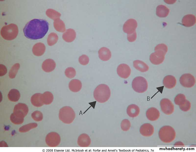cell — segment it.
I'll use <instances>...</instances> for the list:
<instances>
[{"label":"cell","mask_w":196,"mask_h":152,"mask_svg":"<svg viewBox=\"0 0 196 152\" xmlns=\"http://www.w3.org/2000/svg\"><path fill=\"white\" fill-rule=\"evenodd\" d=\"M49 28V24L46 20L35 19L26 23L23 28V31L26 38L36 40L43 37L48 32Z\"/></svg>","instance_id":"1"},{"label":"cell","mask_w":196,"mask_h":152,"mask_svg":"<svg viewBox=\"0 0 196 152\" xmlns=\"http://www.w3.org/2000/svg\"><path fill=\"white\" fill-rule=\"evenodd\" d=\"M110 95V90L109 87L104 84L98 85L95 89L93 93L95 99L101 103L107 101L109 99Z\"/></svg>","instance_id":"2"},{"label":"cell","mask_w":196,"mask_h":152,"mask_svg":"<svg viewBox=\"0 0 196 152\" xmlns=\"http://www.w3.org/2000/svg\"><path fill=\"white\" fill-rule=\"evenodd\" d=\"M75 117L73 109L69 106H64L60 109L59 114V119L64 123L70 124L73 122Z\"/></svg>","instance_id":"3"},{"label":"cell","mask_w":196,"mask_h":152,"mask_svg":"<svg viewBox=\"0 0 196 152\" xmlns=\"http://www.w3.org/2000/svg\"><path fill=\"white\" fill-rule=\"evenodd\" d=\"M18 32L17 26L14 24H11L3 26L0 30V34L5 39L11 40L15 39Z\"/></svg>","instance_id":"4"},{"label":"cell","mask_w":196,"mask_h":152,"mask_svg":"<svg viewBox=\"0 0 196 152\" xmlns=\"http://www.w3.org/2000/svg\"><path fill=\"white\" fill-rule=\"evenodd\" d=\"M132 87L136 92L143 93L145 92L147 89V82L144 77L137 76L133 79L132 82Z\"/></svg>","instance_id":"5"},{"label":"cell","mask_w":196,"mask_h":152,"mask_svg":"<svg viewBox=\"0 0 196 152\" xmlns=\"http://www.w3.org/2000/svg\"><path fill=\"white\" fill-rule=\"evenodd\" d=\"M180 84L185 88H191L195 83V79L194 76L189 73L184 74L181 76L179 79Z\"/></svg>","instance_id":"6"},{"label":"cell","mask_w":196,"mask_h":152,"mask_svg":"<svg viewBox=\"0 0 196 152\" xmlns=\"http://www.w3.org/2000/svg\"><path fill=\"white\" fill-rule=\"evenodd\" d=\"M46 141L48 145L50 147H55L57 146L60 143L61 138L58 133L55 132H51L49 133L47 136Z\"/></svg>","instance_id":"7"},{"label":"cell","mask_w":196,"mask_h":152,"mask_svg":"<svg viewBox=\"0 0 196 152\" xmlns=\"http://www.w3.org/2000/svg\"><path fill=\"white\" fill-rule=\"evenodd\" d=\"M166 54L163 52L156 51L151 54L149 59L151 62L154 65H159L162 63L164 61Z\"/></svg>","instance_id":"8"},{"label":"cell","mask_w":196,"mask_h":152,"mask_svg":"<svg viewBox=\"0 0 196 152\" xmlns=\"http://www.w3.org/2000/svg\"><path fill=\"white\" fill-rule=\"evenodd\" d=\"M137 25V22L135 20L130 19L126 21L123 24V29L124 32L127 34H130L135 31Z\"/></svg>","instance_id":"9"},{"label":"cell","mask_w":196,"mask_h":152,"mask_svg":"<svg viewBox=\"0 0 196 152\" xmlns=\"http://www.w3.org/2000/svg\"><path fill=\"white\" fill-rule=\"evenodd\" d=\"M131 71L129 65L125 63L120 64L117 68L118 75L120 77L123 78H128L131 74Z\"/></svg>","instance_id":"10"},{"label":"cell","mask_w":196,"mask_h":152,"mask_svg":"<svg viewBox=\"0 0 196 152\" xmlns=\"http://www.w3.org/2000/svg\"><path fill=\"white\" fill-rule=\"evenodd\" d=\"M91 141V139L87 134L83 133L79 136L77 140V143L80 147H86L90 145Z\"/></svg>","instance_id":"11"},{"label":"cell","mask_w":196,"mask_h":152,"mask_svg":"<svg viewBox=\"0 0 196 152\" xmlns=\"http://www.w3.org/2000/svg\"><path fill=\"white\" fill-rule=\"evenodd\" d=\"M56 66V63L53 60L48 59L46 60L43 63L42 68L44 71L49 72L54 70Z\"/></svg>","instance_id":"12"},{"label":"cell","mask_w":196,"mask_h":152,"mask_svg":"<svg viewBox=\"0 0 196 152\" xmlns=\"http://www.w3.org/2000/svg\"><path fill=\"white\" fill-rule=\"evenodd\" d=\"M163 82V85L166 88L171 89L175 86L176 81L174 76L171 75H168L164 78Z\"/></svg>","instance_id":"13"},{"label":"cell","mask_w":196,"mask_h":152,"mask_svg":"<svg viewBox=\"0 0 196 152\" xmlns=\"http://www.w3.org/2000/svg\"><path fill=\"white\" fill-rule=\"evenodd\" d=\"M98 54L100 59L103 61L109 60L110 58L111 55L110 50L105 47H102L99 49Z\"/></svg>","instance_id":"14"},{"label":"cell","mask_w":196,"mask_h":152,"mask_svg":"<svg viewBox=\"0 0 196 152\" xmlns=\"http://www.w3.org/2000/svg\"><path fill=\"white\" fill-rule=\"evenodd\" d=\"M196 22L195 16L192 14H188L184 16L182 20L183 25L187 27L193 26Z\"/></svg>","instance_id":"15"},{"label":"cell","mask_w":196,"mask_h":152,"mask_svg":"<svg viewBox=\"0 0 196 152\" xmlns=\"http://www.w3.org/2000/svg\"><path fill=\"white\" fill-rule=\"evenodd\" d=\"M76 37L75 31L72 28L66 30L62 35L63 39L67 42H71L73 41Z\"/></svg>","instance_id":"16"},{"label":"cell","mask_w":196,"mask_h":152,"mask_svg":"<svg viewBox=\"0 0 196 152\" xmlns=\"http://www.w3.org/2000/svg\"><path fill=\"white\" fill-rule=\"evenodd\" d=\"M140 109L136 105L132 104L127 107L126 111L128 115L130 117L134 118L137 117L140 112Z\"/></svg>","instance_id":"17"},{"label":"cell","mask_w":196,"mask_h":152,"mask_svg":"<svg viewBox=\"0 0 196 152\" xmlns=\"http://www.w3.org/2000/svg\"><path fill=\"white\" fill-rule=\"evenodd\" d=\"M70 89L74 92H77L81 89L82 84L81 81L78 79H73L70 81L69 84Z\"/></svg>","instance_id":"18"},{"label":"cell","mask_w":196,"mask_h":152,"mask_svg":"<svg viewBox=\"0 0 196 152\" xmlns=\"http://www.w3.org/2000/svg\"><path fill=\"white\" fill-rule=\"evenodd\" d=\"M133 66L136 69L142 72H146L148 70V66L143 62L138 60L134 61Z\"/></svg>","instance_id":"19"},{"label":"cell","mask_w":196,"mask_h":152,"mask_svg":"<svg viewBox=\"0 0 196 152\" xmlns=\"http://www.w3.org/2000/svg\"><path fill=\"white\" fill-rule=\"evenodd\" d=\"M169 12V9L164 5H159L156 8V14L160 17H167Z\"/></svg>","instance_id":"20"},{"label":"cell","mask_w":196,"mask_h":152,"mask_svg":"<svg viewBox=\"0 0 196 152\" xmlns=\"http://www.w3.org/2000/svg\"><path fill=\"white\" fill-rule=\"evenodd\" d=\"M42 94L38 93L33 95L31 98L32 104L37 106L42 105L43 103L42 99Z\"/></svg>","instance_id":"21"},{"label":"cell","mask_w":196,"mask_h":152,"mask_svg":"<svg viewBox=\"0 0 196 152\" xmlns=\"http://www.w3.org/2000/svg\"><path fill=\"white\" fill-rule=\"evenodd\" d=\"M20 97V94L19 91L15 89L11 90L8 94V97L9 99L12 101H17Z\"/></svg>","instance_id":"22"},{"label":"cell","mask_w":196,"mask_h":152,"mask_svg":"<svg viewBox=\"0 0 196 152\" xmlns=\"http://www.w3.org/2000/svg\"><path fill=\"white\" fill-rule=\"evenodd\" d=\"M55 29L59 32H63L66 29L65 24L62 20L58 18L55 20L54 22Z\"/></svg>","instance_id":"23"},{"label":"cell","mask_w":196,"mask_h":152,"mask_svg":"<svg viewBox=\"0 0 196 152\" xmlns=\"http://www.w3.org/2000/svg\"><path fill=\"white\" fill-rule=\"evenodd\" d=\"M42 99L43 103L49 104L51 103L53 99V96L51 92L46 91L42 94Z\"/></svg>","instance_id":"24"},{"label":"cell","mask_w":196,"mask_h":152,"mask_svg":"<svg viewBox=\"0 0 196 152\" xmlns=\"http://www.w3.org/2000/svg\"><path fill=\"white\" fill-rule=\"evenodd\" d=\"M58 37L57 34L54 33H51L49 35L48 38V42L49 46L54 45L57 41Z\"/></svg>","instance_id":"25"},{"label":"cell","mask_w":196,"mask_h":152,"mask_svg":"<svg viewBox=\"0 0 196 152\" xmlns=\"http://www.w3.org/2000/svg\"><path fill=\"white\" fill-rule=\"evenodd\" d=\"M20 67V65L17 63L14 64L12 67L9 73V77L11 78H14Z\"/></svg>","instance_id":"26"},{"label":"cell","mask_w":196,"mask_h":152,"mask_svg":"<svg viewBox=\"0 0 196 152\" xmlns=\"http://www.w3.org/2000/svg\"><path fill=\"white\" fill-rule=\"evenodd\" d=\"M45 50V46L40 47L36 46L33 47V52L35 55L38 56H40L44 53Z\"/></svg>","instance_id":"27"},{"label":"cell","mask_w":196,"mask_h":152,"mask_svg":"<svg viewBox=\"0 0 196 152\" xmlns=\"http://www.w3.org/2000/svg\"><path fill=\"white\" fill-rule=\"evenodd\" d=\"M47 13L48 16L53 19L59 18L61 15L60 13L52 9L48 10Z\"/></svg>","instance_id":"28"},{"label":"cell","mask_w":196,"mask_h":152,"mask_svg":"<svg viewBox=\"0 0 196 152\" xmlns=\"http://www.w3.org/2000/svg\"><path fill=\"white\" fill-rule=\"evenodd\" d=\"M149 124H145L142 125L140 127V132L142 135L147 136L149 135Z\"/></svg>","instance_id":"29"},{"label":"cell","mask_w":196,"mask_h":152,"mask_svg":"<svg viewBox=\"0 0 196 152\" xmlns=\"http://www.w3.org/2000/svg\"><path fill=\"white\" fill-rule=\"evenodd\" d=\"M65 74L66 76L70 78H74L76 75V72L74 68L72 67H69L65 70Z\"/></svg>","instance_id":"30"},{"label":"cell","mask_w":196,"mask_h":152,"mask_svg":"<svg viewBox=\"0 0 196 152\" xmlns=\"http://www.w3.org/2000/svg\"><path fill=\"white\" fill-rule=\"evenodd\" d=\"M131 126V124L130 121L128 119H124L121 122V129L124 131H127L128 130Z\"/></svg>","instance_id":"31"},{"label":"cell","mask_w":196,"mask_h":152,"mask_svg":"<svg viewBox=\"0 0 196 152\" xmlns=\"http://www.w3.org/2000/svg\"><path fill=\"white\" fill-rule=\"evenodd\" d=\"M155 51H159L166 54L168 51V47L165 44L161 43L157 45L155 48Z\"/></svg>","instance_id":"32"},{"label":"cell","mask_w":196,"mask_h":152,"mask_svg":"<svg viewBox=\"0 0 196 152\" xmlns=\"http://www.w3.org/2000/svg\"><path fill=\"white\" fill-rule=\"evenodd\" d=\"M89 57L86 55H82L79 58V61L80 63L82 65H87L89 63Z\"/></svg>","instance_id":"33"},{"label":"cell","mask_w":196,"mask_h":152,"mask_svg":"<svg viewBox=\"0 0 196 152\" xmlns=\"http://www.w3.org/2000/svg\"><path fill=\"white\" fill-rule=\"evenodd\" d=\"M185 97L184 95L183 94H178L175 97L174 101L176 103L178 104L185 100Z\"/></svg>","instance_id":"34"},{"label":"cell","mask_w":196,"mask_h":152,"mask_svg":"<svg viewBox=\"0 0 196 152\" xmlns=\"http://www.w3.org/2000/svg\"><path fill=\"white\" fill-rule=\"evenodd\" d=\"M136 37V31H135L132 33L127 34V39L129 41L133 42L135 40Z\"/></svg>","instance_id":"35"},{"label":"cell","mask_w":196,"mask_h":152,"mask_svg":"<svg viewBox=\"0 0 196 152\" xmlns=\"http://www.w3.org/2000/svg\"><path fill=\"white\" fill-rule=\"evenodd\" d=\"M0 76H3L7 72V69L6 67L4 65L0 64Z\"/></svg>","instance_id":"36"}]
</instances>
